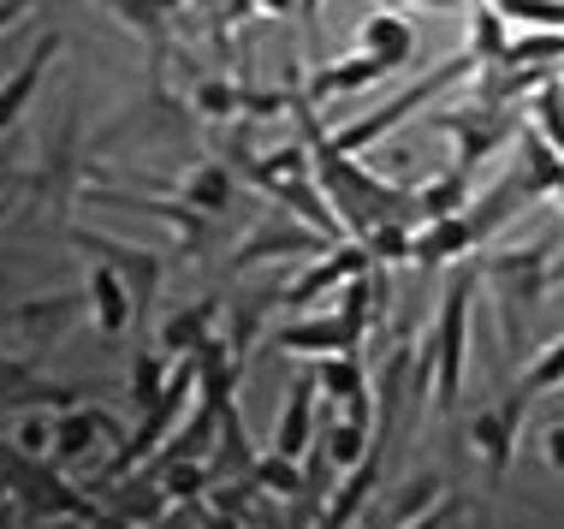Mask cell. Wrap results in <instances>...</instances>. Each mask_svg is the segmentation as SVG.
<instances>
[{
    "label": "cell",
    "mask_w": 564,
    "mask_h": 529,
    "mask_svg": "<svg viewBox=\"0 0 564 529\" xmlns=\"http://www.w3.org/2000/svg\"><path fill=\"white\" fill-rule=\"evenodd\" d=\"M564 238V226L553 220L546 233L535 238V245H517V250H499L494 262L481 268L487 280H494V298H499V322H506V357L517 363L529 352V315H535V304H541V292L553 285V245Z\"/></svg>",
    "instance_id": "1"
},
{
    "label": "cell",
    "mask_w": 564,
    "mask_h": 529,
    "mask_svg": "<svg viewBox=\"0 0 564 529\" xmlns=\"http://www.w3.org/2000/svg\"><path fill=\"white\" fill-rule=\"evenodd\" d=\"M481 72V60L469 54V48H457L446 66H434L429 78H416L410 89H399V96L387 101V108H375V114H362V119H350V126H339V131H327L333 138V149H345V155H362V149H375L380 138H387L392 126H404L410 114H422V101H434L440 89H452V84H464V78H476Z\"/></svg>",
    "instance_id": "2"
},
{
    "label": "cell",
    "mask_w": 564,
    "mask_h": 529,
    "mask_svg": "<svg viewBox=\"0 0 564 529\" xmlns=\"http://www.w3.org/2000/svg\"><path fill=\"white\" fill-rule=\"evenodd\" d=\"M476 285H481V262H464L457 280L446 285V304H440V327H434V375H440V404H457L464 392V334H469V304H476Z\"/></svg>",
    "instance_id": "3"
},
{
    "label": "cell",
    "mask_w": 564,
    "mask_h": 529,
    "mask_svg": "<svg viewBox=\"0 0 564 529\" xmlns=\"http://www.w3.org/2000/svg\"><path fill=\"white\" fill-rule=\"evenodd\" d=\"M72 245L89 250L96 262H108L119 280L131 285V304H137V334H143V322H149V304H155V292H161V256L155 250H143V245H126V238H108V233H96V226H72Z\"/></svg>",
    "instance_id": "4"
},
{
    "label": "cell",
    "mask_w": 564,
    "mask_h": 529,
    "mask_svg": "<svg viewBox=\"0 0 564 529\" xmlns=\"http://www.w3.org/2000/svg\"><path fill=\"white\" fill-rule=\"evenodd\" d=\"M440 131H452V138H457V161H452V168H464L469 179H476L481 161L494 155L499 143H511L523 126H517L511 108H481V101H476V108H464V114H440Z\"/></svg>",
    "instance_id": "5"
},
{
    "label": "cell",
    "mask_w": 564,
    "mask_h": 529,
    "mask_svg": "<svg viewBox=\"0 0 564 529\" xmlns=\"http://www.w3.org/2000/svg\"><path fill=\"white\" fill-rule=\"evenodd\" d=\"M327 250H333L327 233H315V226H303V220L273 215V220H262V226H256V233L238 245L232 268H256V262H268V256H327Z\"/></svg>",
    "instance_id": "6"
},
{
    "label": "cell",
    "mask_w": 564,
    "mask_h": 529,
    "mask_svg": "<svg viewBox=\"0 0 564 529\" xmlns=\"http://www.w3.org/2000/svg\"><path fill=\"white\" fill-rule=\"evenodd\" d=\"M529 404H535V399H523V392L511 387V399H506V404H494V411H487V417H476V422H469V446H476L481 458H487V476H494V482L511 471L517 429H523Z\"/></svg>",
    "instance_id": "7"
},
{
    "label": "cell",
    "mask_w": 564,
    "mask_h": 529,
    "mask_svg": "<svg viewBox=\"0 0 564 529\" xmlns=\"http://www.w3.org/2000/svg\"><path fill=\"white\" fill-rule=\"evenodd\" d=\"M66 48V36L59 30H48V36L30 48L19 66H12V78H0V131H12L19 119L30 114V101H36V89H42V78H48V66H54V54Z\"/></svg>",
    "instance_id": "8"
},
{
    "label": "cell",
    "mask_w": 564,
    "mask_h": 529,
    "mask_svg": "<svg viewBox=\"0 0 564 529\" xmlns=\"http://www.w3.org/2000/svg\"><path fill=\"white\" fill-rule=\"evenodd\" d=\"M369 268H375V256L362 250V245H350V238H345V245H333L327 256H315V262H310V268H303V274L292 280V292H285V304H315L322 292H333V285H350L357 274H369Z\"/></svg>",
    "instance_id": "9"
},
{
    "label": "cell",
    "mask_w": 564,
    "mask_h": 529,
    "mask_svg": "<svg viewBox=\"0 0 564 529\" xmlns=\"http://www.w3.org/2000/svg\"><path fill=\"white\" fill-rule=\"evenodd\" d=\"M362 339V327H350L345 315H322V322H292L273 334V352H297V357H350Z\"/></svg>",
    "instance_id": "10"
},
{
    "label": "cell",
    "mask_w": 564,
    "mask_h": 529,
    "mask_svg": "<svg viewBox=\"0 0 564 529\" xmlns=\"http://www.w3.org/2000/svg\"><path fill=\"white\" fill-rule=\"evenodd\" d=\"M387 60L375 54H345V60H322V66L310 72V84H303V96L310 101H339V96H357V89H369L387 78Z\"/></svg>",
    "instance_id": "11"
},
{
    "label": "cell",
    "mask_w": 564,
    "mask_h": 529,
    "mask_svg": "<svg viewBox=\"0 0 564 529\" xmlns=\"http://www.w3.org/2000/svg\"><path fill=\"white\" fill-rule=\"evenodd\" d=\"M315 441V375H297L292 392H285V411H280V429H273V458L297 464Z\"/></svg>",
    "instance_id": "12"
},
{
    "label": "cell",
    "mask_w": 564,
    "mask_h": 529,
    "mask_svg": "<svg viewBox=\"0 0 564 529\" xmlns=\"http://www.w3.org/2000/svg\"><path fill=\"white\" fill-rule=\"evenodd\" d=\"M357 48L375 54V60H387V66H410V60H416V24H410L404 12L375 7L369 19L357 24Z\"/></svg>",
    "instance_id": "13"
},
{
    "label": "cell",
    "mask_w": 564,
    "mask_h": 529,
    "mask_svg": "<svg viewBox=\"0 0 564 529\" xmlns=\"http://www.w3.org/2000/svg\"><path fill=\"white\" fill-rule=\"evenodd\" d=\"M126 30L155 42V78H161V54H166V36H173L178 12H191V0H101Z\"/></svg>",
    "instance_id": "14"
},
{
    "label": "cell",
    "mask_w": 564,
    "mask_h": 529,
    "mask_svg": "<svg viewBox=\"0 0 564 529\" xmlns=\"http://www.w3.org/2000/svg\"><path fill=\"white\" fill-rule=\"evenodd\" d=\"M84 304H89V292H54V298H36V304H19L7 322L19 334H36V345H59V334L84 315Z\"/></svg>",
    "instance_id": "15"
},
{
    "label": "cell",
    "mask_w": 564,
    "mask_h": 529,
    "mask_svg": "<svg viewBox=\"0 0 564 529\" xmlns=\"http://www.w3.org/2000/svg\"><path fill=\"white\" fill-rule=\"evenodd\" d=\"M89 310H96V327H101V339H119L126 327H137L131 285L119 280L108 262H96V274H89Z\"/></svg>",
    "instance_id": "16"
},
{
    "label": "cell",
    "mask_w": 564,
    "mask_h": 529,
    "mask_svg": "<svg viewBox=\"0 0 564 529\" xmlns=\"http://www.w3.org/2000/svg\"><path fill=\"white\" fill-rule=\"evenodd\" d=\"M232 196H238V173L226 168V161H196L191 179H185V191H178V203H191L196 215L220 220L226 208H232Z\"/></svg>",
    "instance_id": "17"
},
{
    "label": "cell",
    "mask_w": 564,
    "mask_h": 529,
    "mask_svg": "<svg viewBox=\"0 0 564 529\" xmlns=\"http://www.w3.org/2000/svg\"><path fill=\"white\" fill-rule=\"evenodd\" d=\"M315 381H322L327 404H345V417L369 422V381H362L357 357H322L315 363Z\"/></svg>",
    "instance_id": "18"
},
{
    "label": "cell",
    "mask_w": 564,
    "mask_h": 529,
    "mask_svg": "<svg viewBox=\"0 0 564 529\" xmlns=\"http://www.w3.org/2000/svg\"><path fill=\"white\" fill-rule=\"evenodd\" d=\"M469 250H476V233H469L464 215H452V220L422 226V233H416V250H410V262H416V268H440V262H464Z\"/></svg>",
    "instance_id": "19"
},
{
    "label": "cell",
    "mask_w": 564,
    "mask_h": 529,
    "mask_svg": "<svg viewBox=\"0 0 564 529\" xmlns=\"http://www.w3.org/2000/svg\"><path fill=\"white\" fill-rule=\"evenodd\" d=\"M464 208H469V173H464V168H446L440 179H429V185L416 191V215H422V226L452 220V215H464Z\"/></svg>",
    "instance_id": "20"
},
{
    "label": "cell",
    "mask_w": 564,
    "mask_h": 529,
    "mask_svg": "<svg viewBox=\"0 0 564 529\" xmlns=\"http://www.w3.org/2000/svg\"><path fill=\"white\" fill-rule=\"evenodd\" d=\"M166 381H173V369H166V357L155 352L149 339H137V357H131V411H155Z\"/></svg>",
    "instance_id": "21"
},
{
    "label": "cell",
    "mask_w": 564,
    "mask_h": 529,
    "mask_svg": "<svg viewBox=\"0 0 564 529\" xmlns=\"http://www.w3.org/2000/svg\"><path fill=\"white\" fill-rule=\"evenodd\" d=\"M469 54H476L481 66H506L511 60V24L499 19V7L469 12Z\"/></svg>",
    "instance_id": "22"
},
{
    "label": "cell",
    "mask_w": 564,
    "mask_h": 529,
    "mask_svg": "<svg viewBox=\"0 0 564 529\" xmlns=\"http://www.w3.org/2000/svg\"><path fill=\"white\" fill-rule=\"evenodd\" d=\"M208 322H215V304H191V310H178V315H166V327H161V345L173 357H196L208 339Z\"/></svg>",
    "instance_id": "23"
},
{
    "label": "cell",
    "mask_w": 564,
    "mask_h": 529,
    "mask_svg": "<svg viewBox=\"0 0 564 529\" xmlns=\"http://www.w3.org/2000/svg\"><path fill=\"white\" fill-rule=\"evenodd\" d=\"M191 108L203 119H215V126H238V119H243V84H232V78H196Z\"/></svg>",
    "instance_id": "24"
},
{
    "label": "cell",
    "mask_w": 564,
    "mask_h": 529,
    "mask_svg": "<svg viewBox=\"0 0 564 529\" xmlns=\"http://www.w3.org/2000/svg\"><path fill=\"white\" fill-rule=\"evenodd\" d=\"M511 30H564V0H499Z\"/></svg>",
    "instance_id": "25"
},
{
    "label": "cell",
    "mask_w": 564,
    "mask_h": 529,
    "mask_svg": "<svg viewBox=\"0 0 564 529\" xmlns=\"http://www.w3.org/2000/svg\"><path fill=\"white\" fill-rule=\"evenodd\" d=\"M535 131L564 155V78H558V72L535 89Z\"/></svg>",
    "instance_id": "26"
},
{
    "label": "cell",
    "mask_w": 564,
    "mask_h": 529,
    "mask_svg": "<svg viewBox=\"0 0 564 529\" xmlns=\"http://www.w3.org/2000/svg\"><path fill=\"white\" fill-rule=\"evenodd\" d=\"M553 387H564V339L546 345V352L523 369V381H517V392H523V399H541V392H553Z\"/></svg>",
    "instance_id": "27"
},
{
    "label": "cell",
    "mask_w": 564,
    "mask_h": 529,
    "mask_svg": "<svg viewBox=\"0 0 564 529\" xmlns=\"http://www.w3.org/2000/svg\"><path fill=\"white\" fill-rule=\"evenodd\" d=\"M191 12H203L208 30H232L238 19H250L256 0H191Z\"/></svg>",
    "instance_id": "28"
},
{
    "label": "cell",
    "mask_w": 564,
    "mask_h": 529,
    "mask_svg": "<svg viewBox=\"0 0 564 529\" xmlns=\"http://www.w3.org/2000/svg\"><path fill=\"white\" fill-rule=\"evenodd\" d=\"M12 196H24V161L0 149V203H12Z\"/></svg>",
    "instance_id": "29"
},
{
    "label": "cell",
    "mask_w": 564,
    "mask_h": 529,
    "mask_svg": "<svg viewBox=\"0 0 564 529\" xmlns=\"http://www.w3.org/2000/svg\"><path fill=\"white\" fill-rule=\"evenodd\" d=\"M387 12H404V7H434V12H464V0H380Z\"/></svg>",
    "instance_id": "30"
},
{
    "label": "cell",
    "mask_w": 564,
    "mask_h": 529,
    "mask_svg": "<svg viewBox=\"0 0 564 529\" xmlns=\"http://www.w3.org/2000/svg\"><path fill=\"white\" fill-rule=\"evenodd\" d=\"M546 464H553V471H564V429H558V422H553V429H546Z\"/></svg>",
    "instance_id": "31"
},
{
    "label": "cell",
    "mask_w": 564,
    "mask_h": 529,
    "mask_svg": "<svg viewBox=\"0 0 564 529\" xmlns=\"http://www.w3.org/2000/svg\"><path fill=\"white\" fill-rule=\"evenodd\" d=\"M256 12H273V19H285V12H303V0H256Z\"/></svg>",
    "instance_id": "32"
},
{
    "label": "cell",
    "mask_w": 564,
    "mask_h": 529,
    "mask_svg": "<svg viewBox=\"0 0 564 529\" xmlns=\"http://www.w3.org/2000/svg\"><path fill=\"white\" fill-rule=\"evenodd\" d=\"M476 7H499V0H476Z\"/></svg>",
    "instance_id": "33"
}]
</instances>
